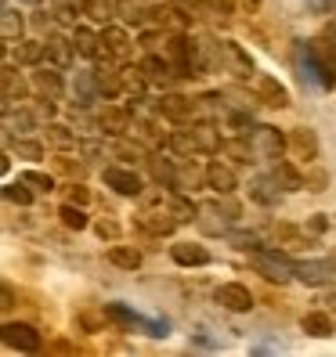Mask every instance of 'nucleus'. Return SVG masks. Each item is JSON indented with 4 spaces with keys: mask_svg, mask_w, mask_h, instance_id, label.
<instances>
[{
    "mask_svg": "<svg viewBox=\"0 0 336 357\" xmlns=\"http://www.w3.org/2000/svg\"><path fill=\"white\" fill-rule=\"evenodd\" d=\"M293 61H297L300 76L311 79L314 87H322V91H333L336 87V69L319 54V47H314L311 40H297V47H293Z\"/></svg>",
    "mask_w": 336,
    "mask_h": 357,
    "instance_id": "obj_1",
    "label": "nucleus"
},
{
    "mask_svg": "<svg viewBox=\"0 0 336 357\" xmlns=\"http://www.w3.org/2000/svg\"><path fill=\"white\" fill-rule=\"evenodd\" d=\"M105 318L123 325V328H138L145 335H152V340H163V335H170V325H166L163 318H141L138 310L123 307V303H105Z\"/></svg>",
    "mask_w": 336,
    "mask_h": 357,
    "instance_id": "obj_2",
    "label": "nucleus"
},
{
    "mask_svg": "<svg viewBox=\"0 0 336 357\" xmlns=\"http://www.w3.org/2000/svg\"><path fill=\"white\" fill-rule=\"evenodd\" d=\"M249 264H254V271L264 282H275V285H286V282L297 278L293 275V260H286L279 249H254V253H249Z\"/></svg>",
    "mask_w": 336,
    "mask_h": 357,
    "instance_id": "obj_3",
    "label": "nucleus"
},
{
    "mask_svg": "<svg viewBox=\"0 0 336 357\" xmlns=\"http://www.w3.org/2000/svg\"><path fill=\"white\" fill-rule=\"evenodd\" d=\"M249 149H254V159L257 162H279L282 152H286V137L279 134V127H268V123H257V127H249Z\"/></svg>",
    "mask_w": 336,
    "mask_h": 357,
    "instance_id": "obj_4",
    "label": "nucleus"
},
{
    "mask_svg": "<svg viewBox=\"0 0 336 357\" xmlns=\"http://www.w3.org/2000/svg\"><path fill=\"white\" fill-rule=\"evenodd\" d=\"M131 54H134V40L127 36V29H119V26L101 29V58L105 61H131Z\"/></svg>",
    "mask_w": 336,
    "mask_h": 357,
    "instance_id": "obj_5",
    "label": "nucleus"
},
{
    "mask_svg": "<svg viewBox=\"0 0 336 357\" xmlns=\"http://www.w3.org/2000/svg\"><path fill=\"white\" fill-rule=\"evenodd\" d=\"M4 347L8 350H18V354H36L40 347H44V340H40V332L26 321H8L4 325Z\"/></svg>",
    "mask_w": 336,
    "mask_h": 357,
    "instance_id": "obj_6",
    "label": "nucleus"
},
{
    "mask_svg": "<svg viewBox=\"0 0 336 357\" xmlns=\"http://www.w3.org/2000/svg\"><path fill=\"white\" fill-rule=\"evenodd\" d=\"M196 109H199V105H196L192 98H184V94H163V98L156 101V112H159L163 119L177 123V127L192 123V119H196Z\"/></svg>",
    "mask_w": 336,
    "mask_h": 357,
    "instance_id": "obj_7",
    "label": "nucleus"
},
{
    "mask_svg": "<svg viewBox=\"0 0 336 357\" xmlns=\"http://www.w3.org/2000/svg\"><path fill=\"white\" fill-rule=\"evenodd\" d=\"M181 220L170 213V206L166 209H141L138 213V227L141 231H149L152 238H166V235H174V227H177Z\"/></svg>",
    "mask_w": 336,
    "mask_h": 357,
    "instance_id": "obj_8",
    "label": "nucleus"
},
{
    "mask_svg": "<svg viewBox=\"0 0 336 357\" xmlns=\"http://www.w3.org/2000/svg\"><path fill=\"white\" fill-rule=\"evenodd\" d=\"M214 300H217L224 310L242 314V310H249V307H254V292H249L246 285H239V282H224V285H217Z\"/></svg>",
    "mask_w": 336,
    "mask_h": 357,
    "instance_id": "obj_9",
    "label": "nucleus"
},
{
    "mask_svg": "<svg viewBox=\"0 0 336 357\" xmlns=\"http://www.w3.org/2000/svg\"><path fill=\"white\" fill-rule=\"evenodd\" d=\"M221 73H235V76H254V58H249L239 44L221 40Z\"/></svg>",
    "mask_w": 336,
    "mask_h": 357,
    "instance_id": "obj_10",
    "label": "nucleus"
},
{
    "mask_svg": "<svg viewBox=\"0 0 336 357\" xmlns=\"http://www.w3.org/2000/svg\"><path fill=\"white\" fill-rule=\"evenodd\" d=\"M105 184H109L116 195H127V199L141 195V177L134 170H127V166H105Z\"/></svg>",
    "mask_w": 336,
    "mask_h": 357,
    "instance_id": "obj_11",
    "label": "nucleus"
},
{
    "mask_svg": "<svg viewBox=\"0 0 336 357\" xmlns=\"http://www.w3.org/2000/svg\"><path fill=\"white\" fill-rule=\"evenodd\" d=\"M254 94H257L261 105H268V109H286V105H289V91L282 87L275 76H257L254 79Z\"/></svg>",
    "mask_w": 336,
    "mask_h": 357,
    "instance_id": "obj_12",
    "label": "nucleus"
},
{
    "mask_svg": "<svg viewBox=\"0 0 336 357\" xmlns=\"http://www.w3.org/2000/svg\"><path fill=\"white\" fill-rule=\"evenodd\" d=\"M293 275H297V282L314 289V285H329V278L336 275V271H333L329 260H297L293 264Z\"/></svg>",
    "mask_w": 336,
    "mask_h": 357,
    "instance_id": "obj_13",
    "label": "nucleus"
},
{
    "mask_svg": "<svg viewBox=\"0 0 336 357\" xmlns=\"http://www.w3.org/2000/svg\"><path fill=\"white\" fill-rule=\"evenodd\" d=\"M131 123H134L131 109H119V105H105V109L98 112V127L105 134H112V137H123L131 130Z\"/></svg>",
    "mask_w": 336,
    "mask_h": 357,
    "instance_id": "obj_14",
    "label": "nucleus"
},
{
    "mask_svg": "<svg viewBox=\"0 0 336 357\" xmlns=\"http://www.w3.org/2000/svg\"><path fill=\"white\" fill-rule=\"evenodd\" d=\"M206 188H214L217 195H232L235 188H239V181H235V170L228 162H221V159H214L206 166Z\"/></svg>",
    "mask_w": 336,
    "mask_h": 357,
    "instance_id": "obj_15",
    "label": "nucleus"
},
{
    "mask_svg": "<svg viewBox=\"0 0 336 357\" xmlns=\"http://www.w3.org/2000/svg\"><path fill=\"white\" fill-rule=\"evenodd\" d=\"M289 149H293L297 159L314 162V159H319V137H314L311 127H297V130H289Z\"/></svg>",
    "mask_w": 336,
    "mask_h": 357,
    "instance_id": "obj_16",
    "label": "nucleus"
},
{
    "mask_svg": "<svg viewBox=\"0 0 336 357\" xmlns=\"http://www.w3.org/2000/svg\"><path fill=\"white\" fill-rule=\"evenodd\" d=\"M0 79H4V109H15V101H26L29 83L18 76V66H4Z\"/></svg>",
    "mask_w": 336,
    "mask_h": 357,
    "instance_id": "obj_17",
    "label": "nucleus"
},
{
    "mask_svg": "<svg viewBox=\"0 0 336 357\" xmlns=\"http://www.w3.org/2000/svg\"><path fill=\"white\" fill-rule=\"evenodd\" d=\"M170 257L181 267H206L210 264L206 245H199V242H177V245H170Z\"/></svg>",
    "mask_w": 336,
    "mask_h": 357,
    "instance_id": "obj_18",
    "label": "nucleus"
},
{
    "mask_svg": "<svg viewBox=\"0 0 336 357\" xmlns=\"http://www.w3.org/2000/svg\"><path fill=\"white\" fill-rule=\"evenodd\" d=\"M145 79L149 83H170V76H177V69L170 66V58H163V54H149V58H141V66Z\"/></svg>",
    "mask_w": 336,
    "mask_h": 357,
    "instance_id": "obj_19",
    "label": "nucleus"
},
{
    "mask_svg": "<svg viewBox=\"0 0 336 357\" xmlns=\"http://www.w3.org/2000/svg\"><path fill=\"white\" fill-rule=\"evenodd\" d=\"M33 91H36V98L58 101V98H61V76H58V66H54V69H40V73H33Z\"/></svg>",
    "mask_w": 336,
    "mask_h": 357,
    "instance_id": "obj_20",
    "label": "nucleus"
},
{
    "mask_svg": "<svg viewBox=\"0 0 336 357\" xmlns=\"http://www.w3.org/2000/svg\"><path fill=\"white\" fill-rule=\"evenodd\" d=\"M249 199L254 202H261V206H275L279 202V181L275 177H254L249 181Z\"/></svg>",
    "mask_w": 336,
    "mask_h": 357,
    "instance_id": "obj_21",
    "label": "nucleus"
},
{
    "mask_svg": "<svg viewBox=\"0 0 336 357\" xmlns=\"http://www.w3.org/2000/svg\"><path fill=\"white\" fill-rule=\"evenodd\" d=\"M73 47H76L80 58H101V33H91V29L76 26L73 29Z\"/></svg>",
    "mask_w": 336,
    "mask_h": 357,
    "instance_id": "obj_22",
    "label": "nucleus"
},
{
    "mask_svg": "<svg viewBox=\"0 0 336 357\" xmlns=\"http://www.w3.org/2000/svg\"><path fill=\"white\" fill-rule=\"evenodd\" d=\"M300 328H304L307 335H314V340H329V335L336 332L333 318H329V314H322V310H311V314H304V318H300Z\"/></svg>",
    "mask_w": 336,
    "mask_h": 357,
    "instance_id": "obj_23",
    "label": "nucleus"
},
{
    "mask_svg": "<svg viewBox=\"0 0 336 357\" xmlns=\"http://www.w3.org/2000/svg\"><path fill=\"white\" fill-rule=\"evenodd\" d=\"M149 174L159 188H177V166L163 155H149Z\"/></svg>",
    "mask_w": 336,
    "mask_h": 357,
    "instance_id": "obj_24",
    "label": "nucleus"
},
{
    "mask_svg": "<svg viewBox=\"0 0 336 357\" xmlns=\"http://www.w3.org/2000/svg\"><path fill=\"white\" fill-rule=\"evenodd\" d=\"M11 47H15L18 66H40V61L48 58V47L40 44V40H18V44H11Z\"/></svg>",
    "mask_w": 336,
    "mask_h": 357,
    "instance_id": "obj_25",
    "label": "nucleus"
},
{
    "mask_svg": "<svg viewBox=\"0 0 336 357\" xmlns=\"http://www.w3.org/2000/svg\"><path fill=\"white\" fill-rule=\"evenodd\" d=\"M94 79H98V91H101L105 101L116 98V94H123V73H116V69H109V66H98V69H94Z\"/></svg>",
    "mask_w": 336,
    "mask_h": 357,
    "instance_id": "obj_26",
    "label": "nucleus"
},
{
    "mask_svg": "<svg viewBox=\"0 0 336 357\" xmlns=\"http://www.w3.org/2000/svg\"><path fill=\"white\" fill-rule=\"evenodd\" d=\"M44 47H48V61H51V66H58V69H66L69 61H73V54H76V47H73V36H69V40L51 36Z\"/></svg>",
    "mask_w": 336,
    "mask_h": 357,
    "instance_id": "obj_27",
    "label": "nucleus"
},
{
    "mask_svg": "<svg viewBox=\"0 0 336 357\" xmlns=\"http://www.w3.org/2000/svg\"><path fill=\"white\" fill-rule=\"evenodd\" d=\"M192 134H196V144H199V152H221V134H217V127L214 123H192Z\"/></svg>",
    "mask_w": 336,
    "mask_h": 357,
    "instance_id": "obj_28",
    "label": "nucleus"
},
{
    "mask_svg": "<svg viewBox=\"0 0 336 357\" xmlns=\"http://www.w3.org/2000/svg\"><path fill=\"white\" fill-rule=\"evenodd\" d=\"M26 33V22H22V15H18L15 8H4V15H0V36L8 40V44H18Z\"/></svg>",
    "mask_w": 336,
    "mask_h": 357,
    "instance_id": "obj_29",
    "label": "nucleus"
},
{
    "mask_svg": "<svg viewBox=\"0 0 336 357\" xmlns=\"http://www.w3.org/2000/svg\"><path fill=\"white\" fill-rule=\"evenodd\" d=\"M196 220L203 224V231H206V235H224V224H228V217L221 213V206H217V202L203 206Z\"/></svg>",
    "mask_w": 336,
    "mask_h": 357,
    "instance_id": "obj_30",
    "label": "nucleus"
},
{
    "mask_svg": "<svg viewBox=\"0 0 336 357\" xmlns=\"http://www.w3.org/2000/svg\"><path fill=\"white\" fill-rule=\"evenodd\" d=\"M271 177L279 181L282 192H300V188H307V181L300 177V170H293L289 162H275V170H271Z\"/></svg>",
    "mask_w": 336,
    "mask_h": 357,
    "instance_id": "obj_31",
    "label": "nucleus"
},
{
    "mask_svg": "<svg viewBox=\"0 0 336 357\" xmlns=\"http://www.w3.org/2000/svg\"><path fill=\"white\" fill-rule=\"evenodd\" d=\"M98 98H101V91H98L94 69L76 73V105H91V101H98Z\"/></svg>",
    "mask_w": 336,
    "mask_h": 357,
    "instance_id": "obj_32",
    "label": "nucleus"
},
{
    "mask_svg": "<svg viewBox=\"0 0 336 357\" xmlns=\"http://www.w3.org/2000/svg\"><path fill=\"white\" fill-rule=\"evenodd\" d=\"M109 264L123 267V271H138L141 267V253L134 245H109Z\"/></svg>",
    "mask_w": 336,
    "mask_h": 357,
    "instance_id": "obj_33",
    "label": "nucleus"
},
{
    "mask_svg": "<svg viewBox=\"0 0 336 357\" xmlns=\"http://www.w3.org/2000/svg\"><path fill=\"white\" fill-rule=\"evenodd\" d=\"M116 11L123 15V22H131V26H145V22H152V8H141L138 0H119Z\"/></svg>",
    "mask_w": 336,
    "mask_h": 357,
    "instance_id": "obj_34",
    "label": "nucleus"
},
{
    "mask_svg": "<svg viewBox=\"0 0 336 357\" xmlns=\"http://www.w3.org/2000/svg\"><path fill=\"white\" fill-rule=\"evenodd\" d=\"M203 184H206V170H199L196 162L177 166V188L181 192H196V188H203Z\"/></svg>",
    "mask_w": 336,
    "mask_h": 357,
    "instance_id": "obj_35",
    "label": "nucleus"
},
{
    "mask_svg": "<svg viewBox=\"0 0 336 357\" xmlns=\"http://www.w3.org/2000/svg\"><path fill=\"white\" fill-rule=\"evenodd\" d=\"M311 44L319 47V54H322V58L329 61V66L336 69V22H329V26H326V29H322L319 36L311 40Z\"/></svg>",
    "mask_w": 336,
    "mask_h": 357,
    "instance_id": "obj_36",
    "label": "nucleus"
},
{
    "mask_svg": "<svg viewBox=\"0 0 336 357\" xmlns=\"http://www.w3.org/2000/svg\"><path fill=\"white\" fill-rule=\"evenodd\" d=\"M131 130H134L138 141H145V144H166V141H170V137H163V130L156 127L152 119H134V123H131Z\"/></svg>",
    "mask_w": 336,
    "mask_h": 357,
    "instance_id": "obj_37",
    "label": "nucleus"
},
{
    "mask_svg": "<svg viewBox=\"0 0 336 357\" xmlns=\"http://www.w3.org/2000/svg\"><path fill=\"white\" fill-rule=\"evenodd\" d=\"M44 134H48V144H54V149H61V152L76 144V134H73L69 127H61V123H48Z\"/></svg>",
    "mask_w": 336,
    "mask_h": 357,
    "instance_id": "obj_38",
    "label": "nucleus"
},
{
    "mask_svg": "<svg viewBox=\"0 0 336 357\" xmlns=\"http://www.w3.org/2000/svg\"><path fill=\"white\" fill-rule=\"evenodd\" d=\"M58 217H61V224H66L69 231H83V227H87V213H83V206H76V202H66L58 209Z\"/></svg>",
    "mask_w": 336,
    "mask_h": 357,
    "instance_id": "obj_39",
    "label": "nucleus"
},
{
    "mask_svg": "<svg viewBox=\"0 0 336 357\" xmlns=\"http://www.w3.org/2000/svg\"><path fill=\"white\" fill-rule=\"evenodd\" d=\"M166 149L177 152V155H192V152H199V144H196V134L192 130H177V134H170Z\"/></svg>",
    "mask_w": 336,
    "mask_h": 357,
    "instance_id": "obj_40",
    "label": "nucleus"
},
{
    "mask_svg": "<svg viewBox=\"0 0 336 357\" xmlns=\"http://www.w3.org/2000/svg\"><path fill=\"white\" fill-rule=\"evenodd\" d=\"M221 152L232 155L235 162H257V159H254V149H249V137H242V141H239V137H235V141H224Z\"/></svg>",
    "mask_w": 336,
    "mask_h": 357,
    "instance_id": "obj_41",
    "label": "nucleus"
},
{
    "mask_svg": "<svg viewBox=\"0 0 336 357\" xmlns=\"http://www.w3.org/2000/svg\"><path fill=\"white\" fill-rule=\"evenodd\" d=\"M80 4H83V15H91L94 22H109L112 11H116L112 0H80Z\"/></svg>",
    "mask_w": 336,
    "mask_h": 357,
    "instance_id": "obj_42",
    "label": "nucleus"
},
{
    "mask_svg": "<svg viewBox=\"0 0 336 357\" xmlns=\"http://www.w3.org/2000/svg\"><path fill=\"white\" fill-rule=\"evenodd\" d=\"M4 199H8V202H18V206H29V202H33L29 181H26V177H18L15 184H8V188H4Z\"/></svg>",
    "mask_w": 336,
    "mask_h": 357,
    "instance_id": "obj_43",
    "label": "nucleus"
},
{
    "mask_svg": "<svg viewBox=\"0 0 336 357\" xmlns=\"http://www.w3.org/2000/svg\"><path fill=\"white\" fill-rule=\"evenodd\" d=\"M166 206H170V213H174L181 224H184V220H196V213H199V209L192 206V199H184V195H174Z\"/></svg>",
    "mask_w": 336,
    "mask_h": 357,
    "instance_id": "obj_44",
    "label": "nucleus"
},
{
    "mask_svg": "<svg viewBox=\"0 0 336 357\" xmlns=\"http://www.w3.org/2000/svg\"><path fill=\"white\" fill-rule=\"evenodd\" d=\"M228 242H232L235 249H242V253H254V249H261V238L254 235V231H228Z\"/></svg>",
    "mask_w": 336,
    "mask_h": 357,
    "instance_id": "obj_45",
    "label": "nucleus"
},
{
    "mask_svg": "<svg viewBox=\"0 0 336 357\" xmlns=\"http://www.w3.org/2000/svg\"><path fill=\"white\" fill-rule=\"evenodd\" d=\"M11 149L22 159H44V144H40V141H15Z\"/></svg>",
    "mask_w": 336,
    "mask_h": 357,
    "instance_id": "obj_46",
    "label": "nucleus"
},
{
    "mask_svg": "<svg viewBox=\"0 0 336 357\" xmlns=\"http://www.w3.org/2000/svg\"><path fill=\"white\" fill-rule=\"evenodd\" d=\"M22 177H26V181H29V184L36 188V192H54V177H51V174H40V170H26Z\"/></svg>",
    "mask_w": 336,
    "mask_h": 357,
    "instance_id": "obj_47",
    "label": "nucleus"
},
{
    "mask_svg": "<svg viewBox=\"0 0 336 357\" xmlns=\"http://www.w3.org/2000/svg\"><path fill=\"white\" fill-rule=\"evenodd\" d=\"M66 195H69V202H76V206H87V202H91V188L73 181V184L66 188Z\"/></svg>",
    "mask_w": 336,
    "mask_h": 357,
    "instance_id": "obj_48",
    "label": "nucleus"
},
{
    "mask_svg": "<svg viewBox=\"0 0 336 357\" xmlns=\"http://www.w3.org/2000/svg\"><path fill=\"white\" fill-rule=\"evenodd\" d=\"M94 231H98V238H109V242H116V238H119V224H116V220H109V217H101V220L94 224Z\"/></svg>",
    "mask_w": 336,
    "mask_h": 357,
    "instance_id": "obj_49",
    "label": "nucleus"
},
{
    "mask_svg": "<svg viewBox=\"0 0 336 357\" xmlns=\"http://www.w3.org/2000/svg\"><path fill=\"white\" fill-rule=\"evenodd\" d=\"M76 8H83V4H76V0H58V8H54L58 22H76Z\"/></svg>",
    "mask_w": 336,
    "mask_h": 357,
    "instance_id": "obj_50",
    "label": "nucleus"
},
{
    "mask_svg": "<svg viewBox=\"0 0 336 357\" xmlns=\"http://www.w3.org/2000/svg\"><path fill=\"white\" fill-rule=\"evenodd\" d=\"M217 206H221V213H224L228 220H239V213H242V206H239V202H232L228 195H221V202H217Z\"/></svg>",
    "mask_w": 336,
    "mask_h": 357,
    "instance_id": "obj_51",
    "label": "nucleus"
},
{
    "mask_svg": "<svg viewBox=\"0 0 336 357\" xmlns=\"http://www.w3.org/2000/svg\"><path fill=\"white\" fill-rule=\"evenodd\" d=\"M141 44H145V47L152 51V47L166 44V33H159V29H149V33H141Z\"/></svg>",
    "mask_w": 336,
    "mask_h": 357,
    "instance_id": "obj_52",
    "label": "nucleus"
},
{
    "mask_svg": "<svg viewBox=\"0 0 336 357\" xmlns=\"http://www.w3.org/2000/svg\"><path fill=\"white\" fill-rule=\"evenodd\" d=\"M210 8H214L217 18H228V15H232V8H235V0H210Z\"/></svg>",
    "mask_w": 336,
    "mask_h": 357,
    "instance_id": "obj_53",
    "label": "nucleus"
},
{
    "mask_svg": "<svg viewBox=\"0 0 336 357\" xmlns=\"http://www.w3.org/2000/svg\"><path fill=\"white\" fill-rule=\"evenodd\" d=\"M326 227H329V220H326L322 213H314V217L307 220V227H304V231H311V235H322V231H326Z\"/></svg>",
    "mask_w": 336,
    "mask_h": 357,
    "instance_id": "obj_54",
    "label": "nucleus"
},
{
    "mask_svg": "<svg viewBox=\"0 0 336 357\" xmlns=\"http://www.w3.org/2000/svg\"><path fill=\"white\" fill-rule=\"evenodd\" d=\"M307 8H311L314 15H326V11L336 8V0H307Z\"/></svg>",
    "mask_w": 336,
    "mask_h": 357,
    "instance_id": "obj_55",
    "label": "nucleus"
},
{
    "mask_svg": "<svg viewBox=\"0 0 336 357\" xmlns=\"http://www.w3.org/2000/svg\"><path fill=\"white\" fill-rule=\"evenodd\" d=\"M80 152L87 155V159H101V152H105V149H101L98 141H87V144H80Z\"/></svg>",
    "mask_w": 336,
    "mask_h": 357,
    "instance_id": "obj_56",
    "label": "nucleus"
},
{
    "mask_svg": "<svg viewBox=\"0 0 336 357\" xmlns=\"http://www.w3.org/2000/svg\"><path fill=\"white\" fill-rule=\"evenodd\" d=\"M307 188H311V192H326V174H311Z\"/></svg>",
    "mask_w": 336,
    "mask_h": 357,
    "instance_id": "obj_57",
    "label": "nucleus"
},
{
    "mask_svg": "<svg viewBox=\"0 0 336 357\" xmlns=\"http://www.w3.org/2000/svg\"><path fill=\"white\" fill-rule=\"evenodd\" d=\"M322 303H326V310H329V314H336V285H329V289H326Z\"/></svg>",
    "mask_w": 336,
    "mask_h": 357,
    "instance_id": "obj_58",
    "label": "nucleus"
},
{
    "mask_svg": "<svg viewBox=\"0 0 336 357\" xmlns=\"http://www.w3.org/2000/svg\"><path fill=\"white\" fill-rule=\"evenodd\" d=\"M239 8H242L246 15H257V11H261V0H239Z\"/></svg>",
    "mask_w": 336,
    "mask_h": 357,
    "instance_id": "obj_59",
    "label": "nucleus"
},
{
    "mask_svg": "<svg viewBox=\"0 0 336 357\" xmlns=\"http://www.w3.org/2000/svg\"><path fill=\"white\" fill-rule=\"evenodd\" d=\"M51 350H58V354H73L76 347H73V343H61V340H58V343H51Z\"/></svg>",
    "mask_w": 336,
    "mask_h": 357,
    "instance_id": "obj_60",
    "label": "nucleus"
},
{
    "mask_svg": "<svg viewBox=\"0 0 336 357\" xmlns=\"http://www.w3.org/2000/svg\"><path fill=\"white\" fill-rule=\"evenodd\" d=\"M15 303V292H11V285H4V307H11Z\"/></svg>",
    "mask_w": 336,
    "mask_h": 357,
    "instance_id": "obj_61",
    "label": "nucleus"
},
{
    "mask_svg": "<svg viewBox=\"0 0 336 357\" xmlns=\"http://www.w3.org/2000/svg\"><path fill=\"white\" fill-rule=\"evenodd\" d=\"M18 4H40V0H18Z\"/></svg>",
    "mask_w": 336,
    "mask_h": 357,
    "instance_id": "obj_62",
    "label": "nucleus"
},
{
    "mask_svg": "<svg viewBox=\"0 0 336 357\" xmlns=\"http://www.w3.org/2000/svg\"><path fill=\"white\" fill-rule=\"evenodd\" d=\"M329 264H333V271H336V253H333V257H329Z\"/></svg>",
    "mask_w": 336,
    "mask_h": 357,
    "instance_id": "obj_63",
    "label": "nucleus"
}]
</instances>
